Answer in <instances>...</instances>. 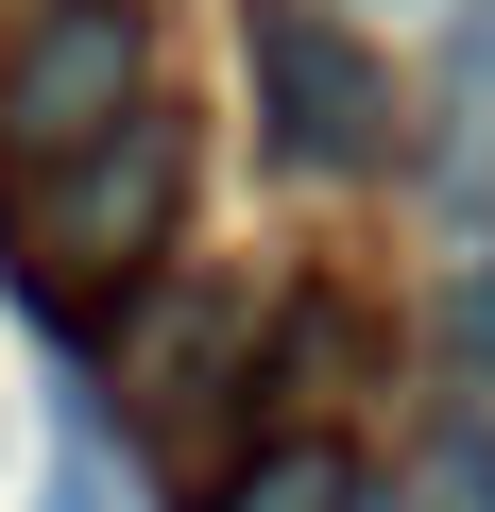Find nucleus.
Masks as SVG:
<instances>
[{
  "label": "nucleus",
  "instance_id": "0eeeda50",
  "mask_svg": "<svg viewBox=\"0 0 495 512\" xmlns=\"http://www.w3.org/2000/svg\"><path fill=\"white\" fill-rule=\"evenodd\" d=\"M342 512H410V495H342Z\"/></svg>",
  "mask_w": 495,
  "mask_h": 512
},
{
  "label": "nucleus",
  "instance_id": "f257e3e1",
  "mask_svg": "<svg viewBox=\"0 0 495 512\" xmlns=\"http://www.w3.org/2000/svg\"><path fill=\"white\" fill-rule=\"evenodd\" d=\"M171 205H188V120H171V103H137V120H103L86 154H52V171H35V222H18V239H35V274H52L69 308H103L137 256L171 239Z\"/></svg>",
  "mask_w": 495,
  "mask_h": 512
},
{
  "label": "nucleus",
  "instance_id": "7ed1b4c3",
  "mask_svg": "<svg viewBox=\"0 0 495 512\" xmlns=\"http://www.w3.org/2000/svg\"><path fill=\"white\" fill-rule=\"evenodd\" d=\"M257 120H274V154L291 171H376L393 154V86H376V52L342 35V18H257Z\"/></svg>",
  "mask_w": 495,
  "mask_h": 512
},
{
  "label": "nucleus",
  "instance_id": "423d86ee",
  "mask_svg": "<svg viewBox=\"0 0 495 512\" xmlns=\"http://www.w3.org/2000/svg\"><path fill=\"white\" fill-rule=\"evenodd\" d=\"M461 359L495 376V256H478V291H461Z\"/></svg>",
  "mask_w": 495,
  "mask_h": 512
},
{
  "label": "nucleus",
  "instance_id": "20e7f679",
  "mask_svg": "<svg viewBox=\"0 0 495 512\" xmlns=\"http://www.w3.org/2000/svg\"><path fill=\"white\" fill-rule=\"evenodd\" d=\"M342 495H359L342 444H274V461H239V478H222V512H342Z\"/></svg>",
  "mask_w": 495,
  "mask_h": 512
},
{
  "label": "nucleus",
  "instance_id": "39448f33",
  "mask_svg": "<svg viewBox=\"0 0 495 512\" xmlns=\"http://www.w3.org/2000/svg\"><path fill=\"white\" fill-rule=\"evenodd\" d=\"M444 103L495 137V0H461V52H444Z\"/></svg>",
  "mask_w": 495,
  "mask_h": 512
},
{
  "label": "nucleus",
  "instance_id": "f03ea898",
  "mask_svg": "<svg viewBox=\"0 0 495 512\" xmlns=\"http://www.w3.org/2000/svg\"><path fill=\"white\" fill-rule=\"evenodd\" d=\"M137 103H154V35H137V0H52V18L0 52V154H18V171L86 154V137L137 120Z\"/></svg>",
  "mask_w": 495,
  "mask_h": 512
}]
</instances>
